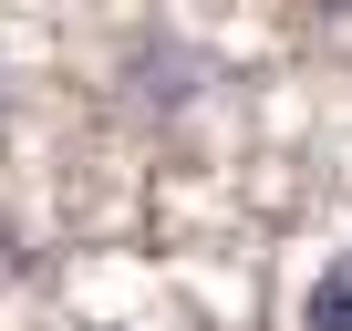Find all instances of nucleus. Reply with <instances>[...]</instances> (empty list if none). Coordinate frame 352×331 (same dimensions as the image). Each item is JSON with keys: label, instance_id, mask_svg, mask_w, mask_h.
Here are the masks:
<instances>
[{"label": "nucleus", "instance_id": "f03ea898", "mask_svg": "<svg viewBox=\"0 0 352 331\" xmlns=\"http://www.w3.org/2000/svg\"><path fill=\"white\" fill-rule=\"evenodd\" d=\"M0 114H11V83H0Z\"/></svg>", "mask_w": 352, "mask_h": 331}, {"label": "nucleus", "instance_id": "f257e3e1", "mask_svg": "<svg viewBox=\"0 0 352 331\" xmlns=\"http://www.w3.org/2000/svg\"><path fill=\"white\" fill-rule=\"evenodd\" d=\"M300 331H352V249L300 290Z\"/></svg>", "mask_w": 352, "mask_h": 331}]
</instances>
